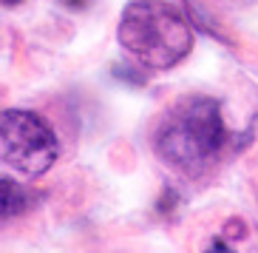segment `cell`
<instances>
[{"label": "cell", "instance_id": "6da1fadb", "mask_svg": "<svg viewBox=\"0 0 258 253\" xmlns=\"http://www.w3.org/2000/svg\"><path fill=\"white\" fill-rule=\"evenodd\" d=\"M227 139L221 106L213 97H184L165 114L153 148L159 160L184 177H199Z\"/></svg>", "mask_w": 258, "mask_h": 253}, {"label": "cell", "instance_id": "3957f363", "mask_svg": "<svg viewBox=\"0 0 258 253\" xmlns=\"http://www.w3.org/2000/svg\"><path fill=\"white\" fill-rule=\"evenodd\" d=\"M60 154L51 125L34 111H0V165L23 177H40Z\"/></svg>", "mask_w": 258, "mask_h": 253}, {"label": "cell", "instance_id": "277c9868", "mask_svg": "<svg viewBox=\"0 0 258 253\" xmlns=\"http://www.w3.org/2000/svg\"><path fill=\"white\" fill-rule=\"evenodd\" d=\"M31 205V191L9 177H0V222L20 216Z\"/></svg>", "mask_w": 258, "mask_h": 253}, {"label": "cell", "instance_id": "5b68a950", "mask_svg": "<svg viewBox=\"0 0 258 253\" xmlns=\"http://www.w3.org/2000/svg\"><path fill=\"white\" fill-rule=\"evenodd\" d=\"M114 77L116 80H128L134 85H145V74H137V69H128V66H114Z\"/></svg>", "mask_w": 258, "mask_h": 253}, {"label": "cell", "instance_id": "52a82bcc", "mask_svg": "<svg viewBox=\"0 0 258 253\" xmlns=\"http://www.w3.org/2000/svg\"><path fill=\"white\" fill-rule=\"evenodd\" d=\"M3 6H17V3H23V0H0Z\"/></svg>", "mask_w": 258, "mask_h": 253}, {"label": "cell", "instance_id": "8992f818", "mask_svg": "<svg viewBox=\"0 0 258 253\" xmlns=\"http://www.w3.org/2000/svg\"><path fill=\"white\" fill-rule=\"evenodd\" d=\"M227 236H244V222L241 219H235V222H227V230H224Z\"/></svg>", "mask_w": 258, "mask_h": 253}, {"label": "cell", "instance_id": "7a4b0ae2", "mask_svg": "<svg viewBox=\"0 0 258 253\" xmlns=\"http://www.w3.org/2000/svg\"><path fill=\"white\" fill-rule=\"evenodd\" d=\"M119 43L145 69H173L193 48V29L167 0H134L122 12Z\"/></svg>", "mask_w": 258, "mask_h": 253}]
</instances>
